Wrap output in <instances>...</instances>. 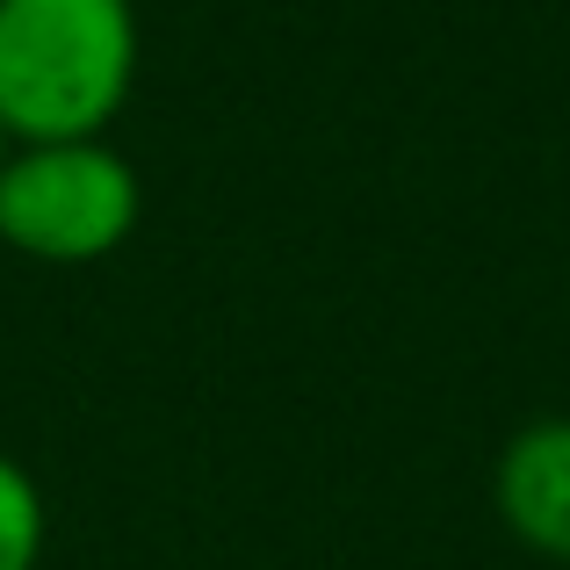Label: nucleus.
I'll return each mask as SVG.
<instances>
[{
  "instance_id": "obj_1",
  "label": "nucleus",
  "mask_w": 570,
  "mask_h": 570,
  "mask_svg": "<svg viewBox=\"0 0 570 570\" xmlns=\"http://www.w3.org/2000/svg\"><path fill=\"white\" fill-rule=\"evenodd\" d=\"M138 80L130 0H0V138H101Z\"/></svg>"
},
{
  "instance_id": "obj_2",
  "label": "nucleus",
  "mask_w": 570,
  "mask_h": 570,
  "mask_svg": "<svg viewBox=\"0 0 570 570\" xmlns=\"http://www.w3.org/2000/svg\"><path fill=\"white\" fill-rule=\"evenodd\" d=\"M138 167L109 138H51L0 153V246L43 267L109 261L138 232Z\"/></svg>"
},
{
  "instance_id": "obj_3",
  "label": "nucleus",
  "mask_w": 570,
  "mask_h": 570,
  "mask_svg": "<svg viewBox=\"0 0 570 570\" xmlns=\"http://www.w3.org/2000/svg\"><path fill=\"white\" fill-rule=\"evenodd\" d=\"M491 499L513 542H528L549 563H570V419H534L499 448Z\"/></svg>"
},
{
  "instance_id": "obj_4",
  "label": "nucleus",
  "mask_w": 570,
  "mask_h": 570,
  "mask_svg": "<svg viewBox=\"0 0 570 570\" xmlns=\"http://www.w3.org/2000/svg\"><path fill=\"white\" fill-rule=\"evenodd\" d=\"M43 563V491L14 455H0V570Z\"/></svg>"
},
{
  "instance_id": "obj_5",
  "label": "nucleus",
  "mask_w": 570,
  "mask_h": 570,
  "mask_svg": "<svg viewBox=\"0 0 570 570\" xmlns=\"http://www.w3.org/2000/svg\"><path fill=\"white\" fill-rule=\"evenodd\" d=\"M0 153H8V138H0Z\"/></svg>"
}]
</instances>
